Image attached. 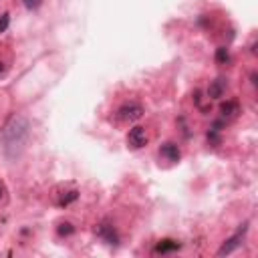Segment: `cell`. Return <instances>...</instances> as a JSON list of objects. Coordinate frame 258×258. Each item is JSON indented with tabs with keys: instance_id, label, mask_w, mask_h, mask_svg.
Returning <instances> with one entry per match:
<instances>
[{
	"instance_id": "6da1fadb",
	"label": "cell",
	"mask_w": 258,
	"mask_h": 258,
	"mask_svg": "<svg viewBox=\"0 0 258 258\" xmlns=\"http://www.w3.org/2000/svg\"><path fill=\"white\" fill-rule=\"evenodd\" d=\"M27 135H29V123L25 117L17 115L7 123V127L3 129V143H5V151L9 157L21 155L27 143Z\"/></svg>"
},
{
	"instance_id": "7a4b0ae2",
	"label": "cell",
	"mask_w": 258,
	"mask_h": 258,
	"mask_svg": "<svg viewBox=\"0 0 258 258\" xmlns=\"http://www.w3.org/2000/svg\"><path fill=\"white\" fill-rule=\"evenodd\" d=\"M246 232H248V222H244L238 230H236V234L234 236H230L222 246H220V250H218V256H228V254H232L240 244H242V240H244V236H246Z\"/></svg>"
},
{
	"instance_id": "3957f363",
	"label": "cell",
	"mask_w": 258,
	"mask_h": 258,
	"mask_svg": "<svg viewBox=\"0 0 258 258\" xmlns=\"http://www.w3.org/2000/svg\"><path fill=\"white\" fill-rule=\"evenodd\" d=\"M117 113H119V117H121L123 121H137V119L143 115V107H141L139 103H135V101H129V103L121 105Z\"/></svg>"
},
{
	"instance_id": "277c9868",
	"label": "cell",
	"mask_w": 258,
	"mask_h": 258,
	"mask_svg": "<svg viewBox=\"0 0 258 258\" xmlns=\"http://www.w3.org/2000/svg\"><path fill=\"white\" fill-rule=\"evenodd\" d=\"M127 143H129V147H133V149H139V147H143V145L147 143V131H145V127H141V125H135L133 129H129Z\"/></svg>"
},
{
	"instance_id": "5b68a950",
	"label": "cell",
	"mask_w": 258,
	"mask_h": 258,
	"mask_svg": "<svg viewBox=\"0 0 258 258\" xmlns=\"http://www.w3.org/2000/svg\"><path fill=\"white\" fill-rule=\"evenodd\" d=\"M159 153H161L167 161H180V157H182V153H180V149H178L176 143H163V145L159 147Z\"/></svg>"
},
{
	"instance_id": "8992f818",
	"label": "cell",
	"mask_w": 258,
	"mask_h": 258,
	"mask_svg": "<svg viewBox=\"0 0 258 258\" xmlns=\"http://www.w3.org/2000/svg\"><path fill=\"white\" fill-rule=\"evenodd\" d=\"M107 244H117L119 242V238H117V232L113 230V226H109V224H101V226H97V230H95Z\"/></svg>"
},
{
	"instance_id": "52a82bcc",
	"label": "cell",
	"mask_w": 258,
	"mask_h": 258,
	"mask_svg": "<svg viewBox=\"0 0 258 258\" xmlns=\"http://www.w3.org/2000/svg\"><path fill=\"white\" fill-rule=\"evenodd\" d=\"M224 91H226V83L222 81V79H216L212 85H210V89H208V95L212 97V99H220L222 95H224Z\"/></svg>"
},
{
	"instance_id": "ba28073f",
	"label": "cell",
	"mask_w": 258,
	"mask_h": 258,
	"mask_svg": "<svg viewBox=\"0 0 258 258\" xmlns=\"http://www.w3.org/2000/svg\"><path fill=\"white\" fill-rule=\"evenodd\" d=\"M174 250H180V242L176 240H161L157 246H155V252L157 254H165V252H174Z\"/></svg>"
},
{
	"instance_id": "9c48e42d",
	"label": "cell",
	"mask_w": 258,
	"mask_h": 258,
	"mask_svg": "<svg viewBox=\"0 0 258 258\" xmlns=\"http://www.w3.org/2000/svg\"><path fill=\"white\" fill-rule=\"evenodd\" d=\"M220 111H222V115H224V117H234V115L238 113V103H236V101H228V103H224V105H222V109H220Z\"/></svg>"
},
{
	"instance_id": "30bf717a",
	"label": "cell",
	"mask_w": 258,
	"mask_h": 258,
	"mask_svg": "<svg viewBox=\"0 0 258 258\" xmlns=\"http://www.w3.org/2000/svg\"><path fill=\"white\" fill-rule=\"evenodd\" d=\"M216 61H218V63H222V65L230 61V53H228V49H226V47H220V49L216 51Z\"/></svg>"
},
{
	"instance_id": "8fae6325",
	"label": "cell",
	"mask_w": 258,
	"mask_h": 258,
	"mask_svg": "<svg viewBox=\"0 0 258 258\" xmlns=\"http://www.w3.org/2000/svg\"><path fill=\"white\" fill-rule=\"evenodd\" d=\"M9 25H11V15H9V13L0 15V35H3V33H7Z\"/></svg>"
},
{
	"instance_id": "7c38bea8",
	"label": "cell",
	"mask_w": 258,
	"mask_h": 258,
	"mask_svg": "<svg viewBox=\"0 0 258 258\" xmlns=\"http://www.w3.org/2000/svg\"><path fill=\"white\" fill-rule=\"evenodd\" d=\"M73 224H69V222H65V224H61L59 228H57V232H59V236H69V234H73Z\"/></svg>"
},
{
	"instance_id": "4fadbf2b",
	"label": "cell",
	"mask_w": 258,
	"mask_h": 258,
	"mask_svg": "<svg viewBox=\"0 0 258 258\" xmlns=\"http://www.w3.org/2000/svg\"><path fill=\"white\" fill-rule=\"evenodd\" d=\"M25 3V7L29 9V11H37L41 5H43V0H23Z\"/></svg>"
},
{
	"instance_id": "5bb4252c",
	"label": "cell",
	"mask_w": 258,
	"mask_h": 258,
	"mask_svg": "<svg viewBox=\"0 0 258 258\" xmlns=\"http://www.w3.org/2000/svg\"><path fill=\"white\" fill-rule=\"evenodd\" d=\"M77 196H79L77 192H69V196H65V198H63L59 204H61V206H67V204H71L73 200H77Z\"/></svg>"
},
{
	"instance_id": "9a60e30c",
	"label": "cell",
	"mask_w": 258,
	"mask_h": 258,
	"mask_svg": "<svg viewBox=\"0 0 258 258\" xmlns=\"http://www.w3.org/2000/svg\"><path fill=\"white\" fill-rule=\"evenodd\" d=\"M3 198H5V188L0 186V200H3Z\"/></svg>"
},
{
	"instance_id": "2e32d148",
	"label": "cell",
	"mask_w": 258,
	"mask_h": 258,
	"mask_svg": "<svg viewBox=\"0 0 258 258\" xmlns=\"http://www.w3.org/2000/svg\"><path fill=\"white\" fill-rule=\"evenodd\" d=\"M3 69H5V67H3V63H0V73H3Z\"/></svg>"
}]
</instances>
